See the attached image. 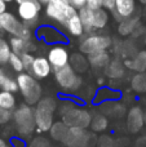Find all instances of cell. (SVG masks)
Listing matches in <instances>:
<instances>
[{
    "mask_svg": "<svg viewBox=\"0 0 146 147\" xmlns=\"http://www.w3.org/2000/svg\"><path fill=\"white\" fill-rule=\"evenodd\" d=\"M54 79H56L57 84L59 85V88L65 92H75L82 86V78L79 76V74L75 71L70 65L61 67V69L54 70Z\"/></svg>",
    "mask_w": 146,
    "mask_h": 147,
    "instance_id": "obj_8",
    "label": "cell"
},
{
    "mask_svg": "<svg viewBox=\"0 0 146 147\" xmlns=\"http://www.w3.org/2000/svg\"><path fill=\"white\" fill-rule=\"evenodd\" d=\"M10 119H12V111H8L0 107V125L7 124Z\"/></svg>",
    "mask_w": 146,
    "mask_h": 147,
    "instance_id": "obj_31",
    "label": "cell"
},
{
    "mask_svg": "<svg viewBox=\"0 0 146 147\" xmlns=\"http://www.w3.org/2000/svg\"><path fill=\"white\" fill-rule=\"evenodd\" d=\"M145 124V114L140 106H133L127 114V128L131 133H139Z\"/></svg>",
    "mask_w": 146,
    "mask_h": 147,
    "instance_id": "obj_14",
    "label": "cell"
},
{
    "mask_svg": "<svg viewBox=\"0 0 146 147\" xmlns=\"http://www.w3.org/2000/svg\"><path fill=\"white\" fill-rule=\"evenodd\" d=\"M35 57L32 56L31 53H25L21 56V59H22V65H23V71H27L30 72L31 66H32V62Z\"/></svg>",
    "mask_w": 146,
    "mask_h": 147,
    "instance_id": "obj_30",
    "label": "cell"
},
{
    "mask_svg": "<svg viewBox=\"0 0 146 147\" xmlns=\"http://www.w3.org/2000/svg\"><path fill=\"white\" fill-rule=\"evenodd\" d=\"M0 30H4L5 32L10 34L12 36L22 39H31L32 36L31 28L9 12H4L0 14Z\"/></svg>",
    "mask_w": 146,
    "mask_h": 147,
    "instance_id": "obj_7",
    "label": "cell"
},
{
    "mask_svg": "<svg viewBox=\"0 0 146 147\" xmlns=\"http://www.w3.org/2000/svg\"><path fill=\"white\" fill-rule=\"evenodd\" d=\"M17 85L18 90L21 92L23 99L27 105H36L41 98V85L39 84L38 79H35L28 72H20L17 76Z\"/></svg>",
    "mask_w": 146,
    "mask_h": 147,
    "instance_id": "obj_4",
    "label": "cell"
},
{
    "mask_svg": "<svg viewBox=\"0 0 146 147\" xmlns=\"http://www.w3.org/2000/svg\"><path fill=\"white\" fill-rule=\"evenodd\" d=\"M141 3H144V4H146V0H140Z\"/></svg>",
    "mask_w": 146,
    "mask_h": 147,
    "instance_id": "obj_41",
    "label": "cell"
},
{
    "mask_svg": "<svg viewBox=\"0 0 146 147\" xmlns=\"http://www.w3.org/2000/svg\"><path fill=\"white\" fill-rule=\"evenodd\" d=\"M114 4H115V0H103V8L109 10H113Z\"/></svg>",
    "mask_w": 146,
    "mask_h": 147,
    "instance_id": "obj_34",
    "label": "cell"
},
{
    "mask_svg": "<svg viewBox=\"0 0 146 147\" xmlns=\"http://www.w3.org/2000/svg\"><path fill=\"white\" fill-rule=\"evenodd\" d=\"M47 59L49 61L52 69L57 70V69H61V67L69 65L70 54H69L67 49L65 48L64 45H59V44H57V45H53L48 51Z\"/></svg>",
    "mask_w": 146,
    "mask_h": 147,
    "instance_id": "obj_12",
    "label": "cell"
},
{
    "mask_svg": "<svg viewBox=\"0 0 146 147\" xmlns=\"http://www.w3.org/2000/svg\"><path fill=\"white\" fill-rule=\"evenodd\" d=\"M85 5L92 9L97 8H103V0H85Z\"/></svg>",
    "mask_w": 146,
    "mask_h": 147,
    "instance_id": "obj_32",
    "label": "cell"
},
{
    "mask_svg": "<svg viewBox=\"0 0 146 147\" xmlns=\"http://www.w3.org/2000/svg\"><path fill=\"white\" fill-rule=\"evenodd\" d=\"M4 12H7V3L4 0H0V14Z\"/></svg>",
    "mask_w": 146,
    "mask_h": 147,
    "instance_id": "obj_37",
    "label": "cell"
},
{
    "mask_svg": "<svg viewBox=\"0 0 146 147\" xmlns=\"http://www.w3.org/2000/svg\"><path fill=\"white\" fill-rule=\"evenodd\" d=\"M70 3H71L75 8H78V9L85 5V0H70Z\"/></svg>",
    "mask_w": 146,
    "mask_h": 147,
    "instance_id": "obj_35",
    "label": "cell"
},
{
    "mask_svg": "<svg viewBox=\"0 0 146 147\" xmlns=\"http://www.w3.org/2000/svg\"><path fill=\"white\" fill-rule=\"evenodd\" d=\"M41 10V4L38 0H26L17 4V14L21 22L28 27H34L39 22V14Z\"/></svg>",
    "mask_w": 146,
    "mask_h": 147,
    "instance_id": "obj_9",
    "label": "cell"
},
{
    "mask_svg": "<svg viewBox=\"0 0 146 147\" xmlns=\"http://www.w3.org/2000/svg\"><path fill=\"white\" fill-rule=\"evenodd\" d=\"M8 63L10 65V67H12L13 70H14L16 72H22L23 71V65H22V59H21V56H18V54L16 53H10L9 56V59H8Z\"/></svg>",
    "mask_w": 146,
    "mask_h": 147,
    "instance_id": "obj_27",
    "label": "cell"
},
{
    "mask_svg": "<svg viewBox=\"0 0 146 147\" xmlns=\"http://www.w3.org/2000/svg\"><path fill=\"white\" fill-rule=\"evenodd\" d=\"M0 147H12V146H10V143H8L5 140L0 138Z\"/></svg>",
    "mask_w": 146,
    "mask_h": 147,
    "instance_id": "obj_38",
    "label": "cell"
},
{
    "mask_svg": "<svg viewBox=\"0 0 146 147\" xmlns=\"http://www.w3.org/2000/svg\"><path fill=\"white\" fill-rule=\"evenodd\" d=\"M35 109V124L38 132H48L53 124V114L58 109V103L53 97H41L36 103Z\"/></svg>",
    "mask_w": 146,
    "mask_h": 147,
    "instance_id": "obj_3",
    "label": "cell"
},
{
    "mask_svg": "<svg viewBox=\"0 0 146 147\" xmlns=\"http://www.w3.org/2000/svg\"><path fill=\"white\" fill-rule=\"evenodd\" d=\"M0 107L8 111H13L16 107V97L10 92H0Z\"/></svg>",
    "mask_w": 146,
    "mask_h": 147,
    "instance_id": "obj_22",
    "label": "cell"
},
{
    "mask_svg": "<svg viewBox=\"0 0 146 147\" xmlns=\"http://www.w3.org/2000/svg\"><path fill=\"white\" fill-rule=\"evenodd\" d=\"M39 3H40V4H47V3H48V0H38Z\"/></svg>",
    "mask_w": 146,
    "mask_h": 147,
    "instance_id": "obj_39",
    "label": "cell"
},
{
    "mask_svg": "<svg viewBox=\"0 0 146 147\" xmlns=\"http://www.w3.org/2000/svg\"><path fill=\"white\" fill-rule=\"evenodd\" d=\"M131 86L137 93H146V72H139L131 80Z\"/></svg>",
    "mask_w": 146,
    "mask_h": 147,
    "instance_id": "obj_23",
    "label": "cell"
},
{
    "mask_svg": "<svg viewBox=\"0 0 146 147\" xmlns=\"http://www.w3.org/2000/svg\"><path fill=\"white\" fill-rule=\"evenodd\" d=\"M59 114H61L62 121L69 128L76 127L83 128V129L89 128L92 115L88 110L80 109V107L75 106L71 102H65L59 107Z\"/></svg>",
    "mask_w": 146,
    "mask_h": 147,
    "instance_id": "obj_2",
    "label": "cell"
},
{
    "mask_svg": "<svg viewBox=\"0 0 146 147\" xmlns=\"http://www.w3.org/2000/svg\"><path fill=\"white\" fill-rule=\"evenodd\" d=\"M10 53H12V49H10L9 43L5 39L0 38V65L8 63Z\"/></svg>",
    "mask_w": 146,
    "mask_h": 147,
    "instance_id": "obj_26",
    "label": "cell"
},
{
    "mask_svg": "<svg viewBox=\"0 0 146 147\" xmlns=\"http://www.w3.org/2000/svg\"><path fill=\"white\" fill-rule=\"evenodd\" d=\"M111 45V38L107 35L101 34H88L82 41H80L79 49L84 54H92L96 52L107 51Z\"/></svg>",
    "mask_w": 146,
    "mask_h": 147,
    "instance_id": "obj_10",
    "label": "cell"
},
{
    "mask_svg": "<svg viewBox=\"0 0 146 147\" xmlns=\"http://www.w3.org/2000/svg\"><path fill=\"white\" fill-rule=\"evenodd\" d=\"M136 10V0H115L113 8V16L116 21L122 22L133 16Z\"/></svg>",
    "mask_w": 146,
    "mask_h": 147,
    "instance_id": "obj_13",
    "label": "cell"
},
{
    "mask_svg": "<svg viewBox=\"0 0 146 147\" xmlns=\"http://www.w3.org/2000/svg\"><path fill=\"white\" fill-rule=\"evenodd\" d=\"M4 1H5V3H8V1H13V0H4Z\"/></svg>",
    "mask_w": 146,
    "mask_h": 147,
    "instance_id": "obj_42",
    "label": "cell"
},
{
    "mask_svg": "<svg viewBox=\"0 0 146 147\" xmlns=\"http://www.w3.org/2000/svg\"><path fill=\"white\" fill-rule=\"evenodd\" d=\"M13 121L16 125V130L21 136H30L36 129L35 124V109L30 105L23 103L20 107L13 110Z\"/></svg>",
    "mask_w": 146,
    "mask_h": 147,
    "instance_id": "obj_5",
    "label": "cell"
},
{
    "mask_svg": "<svg viewBox=\"0 0 146 147\" xmlns=\"http://www.w3.org/2000/svg\"><path fill=\"white\" fill-rule=\"evenodd\" d=\"M9 45L13 53L22 56L25 53H31L35 49V44L31 41V39H22L17 36H12L9 40Z\"/></svg>",
    "mask_w": 146,
    "mask_h": 147,
    "instance_id": "obj_16",
    "label": "cell"
},
{
    "mask_svg": "<svg viewBox=\"0 0 146 147\" xmlns=\"http://www.w3.org/2000/svg\"><path fill=\"white\" fill-rule=\"evenodd\" d=\"M7 78H8V74L5 72L4 69H1V67H0V88H1L3 83L5 81V79H7Z\"/></svg>",
    "mask_w": 146,
    "mask_h": 147,
    "instance_id": "obj_36",
    "label": "cell"
},
{
    "mask_svg": "<svg viewBox=\"0 0 146 147\" xmlns=\"http://www.w3.org/2000/svg\"><path fill=\"white\" fill-rule=\"evenodd\" d=\"M10 146L12 147H26V143L22 141V138L13 137V138H10Z\"/></svg>",
    "mask_w": 146,
    "mask_h": 147,
    "instance_id": "obj_33",
    "label": "cell"
},
{
    "mask_svg": "<svg viewBox=\"0 0 146 147\" xmlns=\"http://www.w3.org/2000/svg\"><path fill=\"white\" fill-rule=\"evenodd\" d=\"M105 72L109 78H122L124 75V65H122L118 59L110 61L105 67Z\"/></svg>",
    "mask_w": 146,
    "mask_h": 147,
    "instance_id": "obj_21",
    "label": "cell"
},
{
    "mask_svg": "<svg viewBox=\"0 0 146 147\" xmlns=\"http://www.w3.org/2000/svg\"><path fill=\"white\" fill-rule=\"evenodd\" d=\"M67 129H69V127L64 121H57L52 124L51 129L48 132L51 134V138H53L54 141H58V142H62L67 133Z\"/></svg>",
    "mask_w": 146,
    "mask_h": 147,
    "instance_id": "obj_20",
    "label": "cell"
},
{
    "mask_svg": "<svg viewBox=\"0 0 146 147\" xmlns=\"http://www.w3.org/2000/svg\"><path fill=\"white\" fill-rule=\"evenodd\" d=\"M110 62V54L106 51L96 52V53L88 54V63L93 69H105Z\"/></svg>",
    "mask_w": 146,
    "mask_h": 147,
    "instance_id": "obj_18",
    "label": "cell"
},
{
    "mask_svg": "<svg viewBox=\"0 0 146 147\" xmlns=\"http://www.w3.org/2000/svg\"><path fill=\"white\" fill-rule=\"evenodd\" d=\"M66 147H92V136L83 128L71 127L62 141Z\"/></svg>",
    "mask_w": 146,
    "mask_h": 147,
    "instance_id": "obj_11",
    "label": "cell"
},
{
    "mask_svg": "<svg viewBox=\"0 0 146 147\" xmlns=\"http://www.w3.org/2000/svg\"><path fill=\"white\" fill-rule=\"evenodd\" d=\"M107 117L105 115H101V114H97L95 116H92L91 119V124L89 127L92 128L93 132H103V130L107 128Z\"/></svg>",
    "mask_w": 146,
    "mask_h": 147,
    "instance_id": "obj_24",
    "label": "cell"
},
{
    "mask_svg": "<svg viewBox=\"0 0 146 147\" xmlns=\"http://www.w3.org/2000/svg\"><path fill=\"white\" fill-rule=\"evenodd\" d=\"M17 4H21V3H23V1H26V0H14Z\"/></svg>",
    "mask_w": 146,
    "mask_h": 147,
    "instance_id": "obj_40",
    "label": "cell"
},
{
    "mask_svg": "<svg viewBox=\"0 0 146 147\" xmlns=\"http://www.w3.org/2000/svg\"><path fill=\"white\" fill-rule=\"evenodd\" d=\"M85 34H92L96 30H102L109 23V13L105 8L92 9L87 5L79 8L78 10Z\"/></svg>",
    "mask_w": 146,
    "mask_h": 147,
    "instance_id": "obj_1",
    "label": "cell"
},
{
    "mask_svg": "<svg viewBox=\"0 0 146 147\" xmlns=\"http://www.w3.org/2000/svg\"><path fill=\"white\" fill-rule=\"evenodd\" d=\"M1 89L5 92H10V93H16L18 90V85H17V80L16 79H12L10 76H8L5 79V81L3 83Z\"/></svg>",
    "mask_w": 146,
    "mask_h": 147,
    "instance_id": "obj_28",
    "label": "cell"
},
{
    "mask_svg": "<svg viewBox=\"0 0 146 147\" xmlns=\"http://www.w3.org/2000/svg\"><path fill=\"white\" fill-rule=\"evenodd\" d=\"M124 66L131 70H135L137 72H145L146 71V51L140 52L136 54L133 59H127L124 62Z\"/></svg>",
    "mask_w": 146,
    "mask_h": 147,
    "instance_id": "obj_19",
    "label": "cell"
},
{
    "mask_svg": "<svg viewBox=\"0 0 146 147\" xmlns=\"http://www.w3.org/2000/svg\"><path fill=\"white\" fill-rule=\"evenodd\" d=\"M64 27H65V30L71 36H74V38H79V36H82L83 34H84V27H83L82 20H80L78 12L74 13V14L65 22Z\"/></svg>",
    "mask_w": 146,
    "mask_h": 147,
    "instance_id": "obj_17",
    "label": "cell"
},
{
    "mask_svg": "<svg viewBox=\"0 0 146 147\" xmlns=\"http://www.w3.org/2000/svg\"><path fill=\"white\" fill-rule=\"evenodd\" d=\"M45 7V14L49 20L59 23L61 26L65 25L67 20L74 13H76V8L69 0H48Z\"/></svg>",
    "mask_w": 146,
    "mask_h": 147,
    "instance_id": "obj_6",
    "label": "cell"
},
{
    "mask_svg": "<svg viewBox=\"0 0 146 147\" xmlns=\"http://www.w3.org/2000/svg\"><path fill=\"white\" fill-rule=\"evenodd\" d=\"M27 147H51V143L45 137H35L28 142Z\"/></svg>",
    "mask_w": 146,
    "mask_h": 147,
    "instance_id": "obj_29",
    "label": "cell"
},
{
    "mask_svg": "<svg viewBox=\"0 0 146 147\" xmlns=\"http://www.w3.org/2000/svg\"><path fill=\"white\" fill-rule=\"evenodd\" d=\"M51 72L52 66L48 59L45 57H35L28 74H31L35 79H45L51 75Z\"/></svg>",
    "mask_w": 146,
    "mask_h": 147,
    "instance_id": "obj_15",
    "label": "cell"
},
{
    "mask_svg": "<svg viewBox=\"0 0 146 147\" xmlns=\"http://www.w3.org/2000/svg\"><path fill=\"white\" fill-rule=\"evenodd\" d=\"M69 1H70V0H69Z\"/></svg>",
    "mask_w": 146,
    "mask_h": 147,
    "instance_id": "obj_43",
    "label": "cell"
},
{
    "mask_svg": "<svg viewBox=\"0 0 146 147\" xmlns=\"http://www.w3.org/2000/svg\"><path fill=\"white\" fill-rule=\"evenodd\" d=\"M69 62H71L70 66L76 72H83L88 69V59L82 54H72V57L69 59Z\"/></svg>",
    "mask_w": 146,
    "mask_h": 147,
    "instance_id": "obj_25",
    "label": "cell"
}]
</instances>
